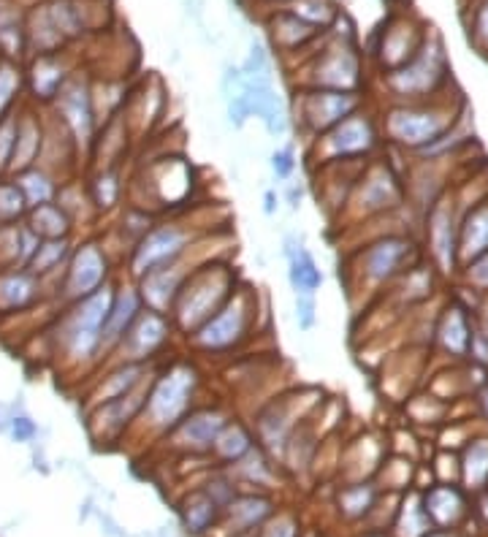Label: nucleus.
Listing matches in <instances>:
<instances>
[{
  "label": "nucleus",
  "mask_w": 488,
  "mask_h": 537,
  "mask_svg": "<svg viewBox=\"0 0 488 537\" xmlns=\"http://www.w3.org/2000/svg\"><path fill=\"white\" fill-rule=\"evenodd\" d=\"M114 283L117 277L85 299L60 307L55 326L49 331L55 356L74 372L101 369V334H104L106 315L112 307Z\"/></svg>",
  "instance_id": "f257e3e1"
},
{
  "label": "nucleus",
  "mask_w": 488,
  "mask_h": 537,
  "mask_svg": "<svg viewBox=\"0 0 488 537\" xmlns=\"http://www.w3.org/2000/svg\"><path fill=\"white\" fill-rule=\"evenodd\" d=\"M198 391L201 369L193 358H174L169 364L160 361L133 429L163 440L198 405Z\"/></svg>",
  "instance_id": "f03ea898"
},
{
  "label": "nucleus",
  "mask_w": 488,
  "mask_h": 537,
  "mask_svg": "<svg viewBox=\"0 0 488 537\" xmlns=\"http://www.w3.org/2000/svg\"><path fill=\"white\" fill-rule=\"evenodd\" d=\"M464 98L451 104V98H429L413 104H391L377 120L383 142L402 152H421L451 131L464 117Z\"/></svg>",
  "instance_id": "7ed1b4c3"
},
{
  "label": "nucleus",
  "mask_w": 488,
  "mask_h": 537,
  "mask_svg": "<svg viewBox=\"0 0 488 537\" xmlns=\"http://www.w3.org/2000/svg\"><path fill=\"white\" fill-rule=\"evenodd\" d=\"M236 285H239V274H236L234 266L228 261H220V258H204L190 272L182 291H179L177 302L171 307L169 321L174 331L182 337L193 334L201 323H207L231 299Z\"/></svg>",
  "instance_id": "20e7f679"
},
{
  "label": "nucleus",
  "mask_w": 488,
  "mask_h": 537,
  "mask_svg": "<svg viewBox=\"0 0 488 537\" xmlns=\"http://www.w3.org/2000/svg\"><path fill=\"white\" fill-rule=\"evenodd\" d=\"M258 326V291L253 285L239 283L220 310L201 323L193 334L185 337V345L193 356H234L236 350L250 342Z\"/></svg>",
  "instance_id": "39448f33"
},
{
  "label": "nucleus",
  "mask_w": 488,
  "mask_h": 537,
  "mask_svg": "<svg viewBox=\"0 0 488 537\" xmlns=\"http://www.w3.org/2000/svg\"><path fill=\"white\" fill-rule=\"evenodd\" d=\"M418 264L421 250L413 236L380 234L350 255L345 272L350 274V291H380Z\"/></svg>",
  "instance_id": "423d86ee"
},
{
  "label": "nucleus",
  "mask_w": 488,
  "mask_h": 537,
  "mask_svg": "<svg viewBox=\"0 0 488 537\" xmlns=\"http://www.w3.org/2000/svg\"><path fill=\"white\" fill-rule=\"evenodd\" d=\"M380 147H383L380 120L372 112L358 109L356 114H350L342 123L307 142V161L312 171L334 163H364L375 158Z\"/></svg>",
  "instance_id": "0eeeda50"
},
{
  "label": "nucleus",
  "mask_w": 488,
  "mask_h": 537,
  "mask_svg": "<svg viewBox=\"0 0 488 537\" xmlns=\"http://www.w3.org/2000/svg\"><path fill=\"white\" fill-rule=\"evenodd\" d=\"M383 85L394 104H413L442 95V90L451 85V63L442 52L440 41L426 38L413 60L383 74Z\"/></svg>",
  "instance_id": "6e6552de"
},
{
  "label": "nucleus",
  "mask_w": 488,
  "mask_h": 537,
  "mask_svg": "<svg viewBox=\"0 0 488 537\" xmlns=\"http://www.w3.org/2000/svg\"><path fill=\"white\" fill-rule=\"evenodd\" d=\"M320 405H323L320 391H291V394L274 396L255 410L253 421H250L255 443L269 456H282L285 443L291 440L296 426L304 424Z\"/></svg>",
  "instance_id": "1a4fd4ad"
},
{
  "label": "nucleus",
  "mask_w": 488,
  "mask_h": 537,
  "mask_svg": "<svg viewBox=\"0 0 488 537\" xmlns=\"http://www.w3.org/2000/svg\"><path fill=\"white\" fill-rule=\"evenodd\" d=\"M198 245V231L182 220H158L125 255V277L141 280L144 274L169 266Z\"/></svg>",
  "instance_id": "9d476101"
},
{
  "label": "nucleus",
  "mask_w": 488,
  "mask_h": 537,
  "mask_svg": "<svg viewBox=\"0 0 488 537\" xmlns=\"http://www.w3.org/2000/svg\"><path fill=\"white\" fill-rule=\"evenodd\" d=\"M114 277H117L114 274V258L106 253L104 242L87 236L74 245V253L68 258L60 285H57L55 304L66 307V304L79 302L98 288H104L106 283H112Z\"/></svg>",
  "instance_id": "9b49d317"
},
{
  "label": "nucleus",
  "mask_w": 488,
  "mask_h": 537,
  "mask_svg": "<svg viewBox=\"0 0 488 537\" xmlns=\"http://www.w3.org/2000/svg\"><path fill=\"white\" fill-rule=\"evenodd\" d=\"M407 201V190H404L402 177L396 174L391 163L380 161V158H372L366 161V166L358 174L356 185L350 190L345 207L348 212H353L356 220H369V217H383L396 212L399 207H404Z\"/></svg>",
  "instance_id": "f8f14e48"
},
{
  "label": "nucleus",
  "mask_w": 488,
  "mask_h": 537,
  "mask_svg": "<svg viewBox=\"0 0 488 537\" xmlns=\"http://www.w3.org/2000/svg\"><path fill=\"white\" fill-rule=\"evenodd\" d=\"M364 93H342V90H307L299 87L293 98L291 125L296 131L312 142L315 136L326 133L345 117L364 109Z\"/></svg>",
  "instance_id": "ddd939ff"
},
{
  "label": "nucleus",
  "mask_w": 488,
  "mask_h": 537,
  "mask_svg": "<svg viewBox=\"0 0 488 537\" xmlns=\"http://www.w3.org/2000/svg\"><path fill=\"white\" fill-rule=\"evenodd\" d=\"M55 120L68 131L71 142L76 147V155L82 161V155L90 158L93 152L95 136H98V117L93 106V85L82 74H71L63 90L52 101Z\"/></svg>",
  "instance_id": "4468645a"
},
{
  "label": "nucleus",
  "mask_w": 488,
  "mask_h": 537,
  "mask_svg": "<svg viewBox=\"0 0 488 537\" xmlns=\"http://www.w3.org/2000/svg\"><path fill=\"white\" fill-rule=\"evenodd\" d=\"M174 326L169 315L155 310L139 312V318L131 323V329L125 331L120 345L112 350V356L106 358V364H155L163 361V350L169 348L174 340Z\"/></svg>",
  "instance_id": "2eb2a0df"
},
{
  "label": "nucleus",
  "mask_w": 488,
  "mask_h": 537,
  "mask_svg": "<svg viewBox=\"0 0 488 537\" xmlns=\"http://www.w3.org/2000/svg\"><path fill=\"white\" fill-rule=\"evenodd\" d=\"M456 193L445 188L432 207L426 209V253L432 258V269L442 277L459 272V215H456Z\"/></svg>",
  "instance_id": "dca6fc26"
},
{
  "label": "nucleus",
  "mask_w": 488,
  "mask_h": 537,
  "mask_svg": "<svg viewBox=\"0 0 488 537\" xmlns=\"http://www.w3.org/2000/svg\"><path fill=\"white\" fill-rule=\"evenodd\" d=\"M301 87L361 93L364 90V66H361L356 44L350 38H339L334 47L323 49L307 68Z\"/></svg>",
  "instance_id": "f3484780"
},
{
  "label": "nucleus",
  "mask_w": 488,
  "mask_h": 537,
  "mask_svg": "<svg viewBox=\"0 0 488 537\" xmlns=\"http://www.w3.org/2000/svg\"><path fill=\"white\" fill-rule=\"evenodd\" d=\"M155 372H158V369H155ZM155 372L144 377L139 386L128 391L125 396H120V399H112V402H106V405L85 410L87 432L93 437V443H120L122 437L131 432L136 418H139L141 407H144V399H147V391H150Z\"/></svg>",
  "instance_id": "a211bd4d"
},
{
  "label": "nucleus",
  "mask_w": 488,
  "mask_h": 537,
  "mask_svg": "<svg viewBox=\"0 0 488 537\" xmlns=\"http://www.w3.org/2000/svg\"><path fill=\"white\" fill-rule=\"evenodd\" d=\"M234 415L226 405H201L198 402L163 440L169 443L171 451L193 453V456H207L215 445L220 429L231 421Z\"/></svg>",
  "instance_id": "6ab92c4d"
},
{
  "label": "nucleus",
  "mask_w": 488,
  "mask_h": 537,
  "mask_svg": "<svg viewBox=\"0 0 488 537\" xmlns=\"http://www.w3.org/2000/svg\"><path fill=\"white\" fill-rule=\"evenodd\" d=\"M196 247H193V250H196ZM193 250H190V253H193ZM190 253L185 255V258L174 261V264L160 266L155 272L144 274L141 280H136L141 302H144L147 310L169 315L174 302H177L179 291H182V285H185V280L190 277V272L204 261V258H190Z\"/></svg>",
  "instance_id": "aec40b11"
},
{
  "label": "nucleus",
  "mask_w": 488,
  "mask_h": 537,
  "mask_svg": "<svg viewBox=\"0 0 488 537\" xmlns=\"http://www.w3.org/2000/svg\"><path fill=\"white\" fill-rule=\"evenodd\" d=\"M472 331H475V310L461 304L459 299H451L434 323V345L451 361H467Z\"/></svg>",
  "instance_id": "412c9836"
},
{
  "label": "nucleus",
  "mask_w": 488,
  "mask_h": 537,
  "mask_svg": "<svg viewBox=\"0 0 488 537\" xmlns=\"http://www.w3.org/2000/svg\"><path fill=\"white\" fill-rule=\"evenodd\" d=\"M144 310V302H141L139 288L133 280H120L114 283V299L112 307H109V315H106L104 334H101V367L106 364V358L112 356V350L120 345V340L125 337V331L131 329V323L139 318V312Z\"/></svg>",
  "instance_id": "4be33fe9"
},
{
  "label": "nucleus",
  "mask_w": 488,
  "mask_h": 537,
  "mask_svg": "<svg viewBox=\"0 0 488 537\" xmlns=\"http://www.w3.org/2000/svg\"><path fill=\"white\" fill-rule=\"evenodd\" d=\"M426 38L429 36H426L423 25H418L413 19H391L385 25L383 36H380V44H377V63L383 68V74L404 66L407 60H413Z\"/></svg>",
  "instance_id": "5701e85b"
},
{
  "label": "nucleus",
  "mask_w": 488,
  "mask_h": 537,
  "mask_svg": "<svg viewBox=\"0 0 488 537\" xmlns=\"http://www.w3.org/2000/svg\"><path fill=\"white\" fill-rule=\"evenodd\" d=\"M158 367L160 361H155V364H104V375L93 377V383L87 388L85 410L106 405L112 399H120V396L133 391L144 377L152 375Z\"/></svg>",
  "instance_id": "b1692460"
},
{
  "label": "nucleus",
  "mask_w": 488,
  "mask_h": 537,
  "mask_svg": "<svg viewBox=\"0 0 488 537\" xmlns=\"http://www.w3.org/2000/svg\"><path fill=\"white\" fill-rule=\"evenodd\" d=\"M47 302L44 285L28 269H0V318L33 312Z\"/></svg>",
  "instance_id": "393cba45"
},
{
  "label": "nucleus",
  "mask_w": 488,
  "mask_h": 537,
  "mask_svg": "<svg viewBox=\"0 0 488 537\" xmlns=\"http://www.w3.org/2000/svg\"><path fill=\"white\" fill-rule=\"evenodd\" d=\"M47 139V117L33 109V106H19L17 109V139H14V155H11L9 177L19 171L38 166L41 152Z\"/></svg>",
  "instance_id": "a878e982"
},
{
  "label": "nucleus",
  "mask_w": 488,
  "mask_h": 537,
  "mask_svg": "<svg viewBox=\"0 0 488 537\" xmlns=\"http://www.w3.org/2000/svg\"><path fill=\"white\" fill-rule=\"evenodd\" d=\"M488 250V193L459 217V272Z\"/></svg>",
  "instance_id": "bb28decb"
},
{
  "label": "nucleus",
  "mask_w": 488,
  "mask_h": 537,
  "mask_svg": "<svg viewBox=\"0 0 488 537\" xmlns=\"http://www.w3.org/2000/svg\"><path fill=\"white\" fill-rule=\"evenodd\" d=\"M423 510L432 527L453 529L467 516V497L456 483H437L429 491H423Z\"/></svg>",
  "instance_id": "cd10ccee"
},
{
  "label": "nucleus",
  "mask_w": 488,
  "mask_h": 537,
  "mask_svg": "<svg viewBox=\"0 0 488 537\" xmlns=\"http://www.w3.org/2000/svg\"><path fill=\"white\" fill-rule=\"evenodd\" d=\"M68 71L63 66V60L57 55H38L33 60V66L28 68V74H25V85L30 90V98H33V104L38 106H49L57 98V93L63 90V85L68 82Z\"/></svg>",
  "instance_id": "c85d7f7f"
},
{
  "label": "nucleus",
  "mask_w": 488,
  "mask_h": 537,
  "mask_svg": "<svg viewBox=\"0 0 488 537\" xmlns=\"http://www.w3.org/2000/svg\"><path fill=\"white\" fill-rule=\"evenodd\" d=\"M125 190H128V182L122 177V166H101V169H93L87 179V193L98 217L117 212L122 207Z\"/></svg>",
  "instance_id": "c756f323"
},
{
  "label": "nucleus",
  "mask_w": 488,
  "mask_h": 537,
  "mask_svg": "<svg viewBox=\"0 0 488 537\" xmlns=\"http://www.w3.org/2000/svg\"><path fill=\"white\" fill-rule=\"evenodd\" d=\"M226 513L234 532H255L274 516V502L266 494H236L226 505Z\"/></svg>",
  "instance_id": "7c9ffc66"
},
{
  "label": "nucleus",
  "mask_w": 488,
  "mask_h": 537,
  "mask_svg": "<svg viewBox=\"0 0 488 537\" xmlns=\"http://www.w3.org/2000/svg\"><path fill=\"white\" fill-rule=\"evenodd\" d=\"M253 445H255L253 426L244 424L242 418H231V421L220 429V434H217V440L215 445H212L209 456H215L223 467H231V464L239 462Z\"/></svg>",
  "instance_id": "2f4dec72"
},
{
  "label": "nucleus",
  "mask_w": 488,
  "mask_h": 537,
  "mask_svg": "<svg viewBox=\"0 0 488 537\" xmlns=\"http://www.w3.org/2000/svg\"><path fill=\"white\" fill-rule=\"evenodd\" d=\"M220 516H223V508L204 489L190 491L188 497L182 500V505H179V519H182V527L188 529L190 535L209 532Z\"/></svg>",
  "instance_id": "473e14b6"
},
{
  "label": "nucleus",
  "mask_w": 488,
  "mask_h": 537,
  "mask_svg": "<svg viewBox=\"0 0 488 537\" xmlns=\"http://www.w3.org/2000/svg\"><path fill=\"white\" fill-rule=\"evenodd\" d=\"M25 223L38 239H63V236H76V228L71 223V217L66 215V209L60 207L57 201L52 204H41V207L28 209Z\"/></svg>",
  "instance_id": "72a5a7b5"
},
{
  "label": "nucleus",
  "mask_w": 488,
  "mask_h": 537,
  "mask_svg": "<svg viewBox=\"0 0 488 537\" xmlns=\"http://www.w3.org/2000/svg\"><path fill=\"white\" fill-rule=\"evenodd\" d=\"M461 483L472 491L488 486V434H475L459 456Z\"/></svg>",
  "instance_id": "f704fd0d"
},
{
  "label": "nucleus",
  "mask_w": 488,
  "mask_h": 537,
  "mask_svg": "<svg viewBox=\"0 0 488 537\" xmlns=\"http://www.w3.org/2000/svg\"><path fill=\"white\" fill-rule=\"evenodd\" d=\"M14 179H17L25 201H28V209L41 207V204H52L57 198V190H60V179L49 169H44V166H30V169L14 174Z\"/></svg>",
  "instance_id": "c9c22d12"
},
{
  "label": "nucleus",
  "mask_w": 488,
  "mask_h": 537,
  "mask_svg": "<svg viewBox=\"0 0 488 537\" xmlns=\"http://www.w3.org/2000/svg\"><path fill=\"white\" fill-rule=\"evenodd\" d=\"M320 30L310 22H304L291 11H282L272 19V41L274 47L282 49V52H296L304 44H310L312 38L318 36Z\"/></svg>",
  "instance_id": "e433bc0d"
},
{
  "label": "nucleus",
  "mask_w": 488,
  "mask_h": 537,
  "mask_svg": "<svg viewBox=\"0 0 488 537\" xmlns=\"http://www.w3.org/2000/svg\"><path fill=\"white\" fill-rule=\"evenodd\" d=\"M288 283H291L293 296H318L320 285H323V272L307 247L288 258Z\"/></svg>",
  "instance_id": "4c0bfd02"
},
{
  "label": "nucleus",
  "mask_w": 488,
  "mask_h": 537,
  "mask_svg": "<svg viewBox=\"0 0 488 537\" xmlns=\"http://www.w3.org/2000/svg\"><path fill=\"white\" fill-rule=\"evenodd\" d=\"M231 475H236L239 481L253 483V486H269L274 481V462L269 453L263 451L261 445L255 443L250 451L244 453L242 459L228 467Z\"/></svg>",
  "instance_id": "58836bf2"
},
{
  "label": "nucleus",
  "mask_w": 488,
  "mask_h": 537,
  "mask_svg": "<svg viewBox=\"0 0 488 537\" xmlns=\"http://www.w3.org/2000/svg\"><path fill=\"white\" fill-rule=\"evenodd\" d=\"M396 532L399 537H426L432 532V521L423 510V494H410L404 500L402 510H399V519H396Z\"/></svg>",
  "instance_id": "ea45409f"
},
{
  "label": "nucleus",
  "mask_w": 488,
  "mask_h": 537,
  "mask_svg": "<svg viewBox=\"0 0 488 537\" xmlns=\"http://www.w3.org/2000/svg\"><path fill=\"white\" fill-rule=\"evenodd\" d=\"M25 90V74L14 60H3L0 57V120L11 114L19 106Z\"/></svg>",
  "instance_id": "a19ab883"
},
{
  "label": "nucleus",
  "mask_w": 488,
  "mask_h": 537,
  "mask_svg": "<svg viewBox=\"0 0 488 537\" xmlns=\"http://www.w3.org/2000/svg\"><path fill=\"white\" fill-rule=\"evenodd\" d=\"M28 217V201L19 190L17 179L0 177V226H14Z\"/></svg>",
  "instance_id": "79ce46f5"
},
{
  "label": "nucleus",
  "mask_w": 488,
  "mask_h": 537,
  "mask_svg": "<svg viewBox=\"0 0 488 537\" xmlns=\"http://www.w3.org/2000/svg\"><path fill=\"white\" fill-rule=\"evenodd\" d=\"M375 500H377V489L375 483H350L348 489L339 491V508H342V513L348 516V519H361V516H366L369 510L375 508Z\"/></svg>",
  "instance_id": "37998d69"
},
{
  "label": "nucleus",
  "mask_w": 488,
  "mask_h": 537,
  "mask_svg": "<svg viewBox=\"0 0 488 537\" xmlns=\"http://www.w3.org/2000/svg\"><path fill=\"white\" fill-rule=\"evenodd\" d=\"M288 11L296 14L299 19H304V22L315 25L318 30L329 28L331 22L337 19V9H334L331 0H293Z\"/></svg>",
  "instance_id": "c03bdc74"
},
{
  "label": "nucleus",
  "mask_w": 488,
  "mask_h": 537,
  "mask_svg": "<svg viewBox=\"0 0 488 537\" xmlns=\"http://www.w3.org/2000/svg\"><path fill=\"white\" fill-rule=\"evenodd\" d=\"M17 109L0 120V177H9L11 155H14V139H17Z\"/></svg>",
  "instance_id": "a18cd8bd"
},
{
  "label": "nucleus",
  "mask_w": 488,
  "mask_h": 537,
  "mask_svg": "<svg viewBox=\"0 0 488 537\" xmlns=\"http://www.w3.org/2000/svg\"><path fill=\"white\" fill-rule=\"evenodd\" d=\"M269 166H272V174L277 182H291L296 169H299V158H296V150L293 144H285V147H277L269 158Z\"/></svg>",
  "instance_id": "49530a36"
},
{
  "label": "nucleus",
  "mask_w": 488,
  "mask_h": 537,
  "mask_svg": "<svg viewBox=\"0 0 488 537\" xmlns=\"http://www.w3.org/2000/svg\"><path fill=\"white\" fill-rule=\"evenodd\" d=\"M3 429L17 440V443H33L38 437V424L28 415V410H19V413H11L6 418Z\"/></svg>",
  "instance_id": "de8ad7c7"
},
{
  "label": "nucleus",
  "mask_w": 488,
  "mask_h": 537,
  "mask_svg": "<svg viewBox=\"0 0 488 537\" xmlns=\"http://www.w3.org/2000/svg\"><path fill=\"white\" fill-rule=\"evenodd\" d=\"M25 47H28V38H25V30L17 28V22L0 25V55H3V60H14V57L22 55Z\"/></svg>",
  "instance_id": "09e8293b"
},
{
  "label": "nucleus",
  "mask_w": 488,
  "mask_h": 537,
  "mask_svg": "<svg viewBox=\"0 0 488 537\" xmlns=\"http://www.w3.org/2000/svg\"><path fill=\"white\" fill-rule=\"evenodd\" d=\"M461 277H464V283L467 288L478 293V296H486L488 293V250L480 258H475L472 264H467L461 269Z\"/></svg>",
  "instance_id": "8fccbe9b"
},
{
  "label": "nucleus",
  "mask_w": 488,
  "mask_h": 537,
  "mask_svg": "<svg viewBox=\"0 0 488 537\" xmlns=\"http://www.w3.org/2000/svg\"><path fill=\"white\" fill-rule=\"evenodd\" d=\"M293 318H296V326L304 334L315 329L318 326V302H315V296H296Z\"/></svg>",
  "instance_id": "3c124183"
},
{
  "label": "nucleus",
  "mask_w": 488,
  "mask_h": 537,
  "mask_svg": "<svg viewBox=\"0 0 488 537\" xmlns=\"http://www.w3.org/2000/svg\"><path fill=\"white\" fill-rule=\"evenodd\" d=\"M258 537H299V524L293 516L282 513V516H272L261 527V535Z\"/></svg>",
  "instance_id": "603ef678"
},
{
  "label": "nucleus",
  "mask_w": 488,
  "mask_h": 537,
  "mask_svg": "<svg viewBox=\"0 0 488 537\" xmlns=\"http://www.w3.org/2000/svg\"><path fill=\"white\" fill-rule=\"evenodd\" d=\"M470 38L480 52H488V0L480 3L478 11H475V17H472Z\"/></svg>",
  "instance_id": "864d4df0"
},
{
  "label": "nucleus",
  "mask_w": 488,
  "mask_h": 537,
  "mask_svg": "<svg viewBox=\"0 0 488 537\" xmlns=\"http://www.w3.org/2000/svg\"><path fill=\"white\" fill-rule=\"evenodd\" d=\"M288 188H285V204L291 207V212H299L301 207V198H304V185H301L299 179H291V182H285Z\"/></svg>",
  "instance_id": "5fc2aeb1"
},
{
  "label": "nucleus",
  "mask_w": 488,
  "mask_h": 537,
  "mask_svg": "<svg viewBox=\"0 0 488 537\" xmlns=\"http://www.w3.org/2000/svg\"><path fill=\"white\" fill-rule=\"evenodd\" d=\"M475 407H478V415L488 424V377L483 380V386L475 391Z\"/></svg>",
  "instance_id": "6e6d98bb"
},
{
  "label": "nucleus",
  "mask_w": 488,
  "mask_h": 537,
  "mask_svg": "<svg viewBox=\"0 0 488 537\" xmlns=\"http://www.w3.org/2000/svg\"><path fill=\"white\" fill-rule=\"evenodd\" d=\"M280 209V198H277V190H266L263 193V215L274 217Z\"/></svg>",
  "instance_id": "4d7b16f0"
},
{
  "label": "nucleus",
  "mask_w": 488,
  "mask_h": 537,
  "mask_svg": "<svg viewBox=\"0 0 488 537\" xmlns=\"http://www.w3.org/2000/svg\"><path fill=\"white\" fill-rule=\"evenodd\" d=\"M426 537H456V535H451V532H429Z\"/></svg>",
  "instance_id": "13d9d810"
},
{
  "label": "nucleus",
  "mask_w": 488,
  "mask_h": 537,
  "mask_svg": "<svg viewBox=\"0 0 488 537\" xmlns=\"http://www.w3.org/2000/svg\"><path fill=\"white\" fill-rule=\"evenodd\" d=\"M364 537H383V535H377V532H372V535H364Z\"/></svg>",
  "instance_id": "bf43d9fd"
}]
</instances>
